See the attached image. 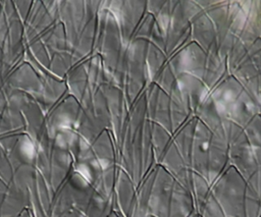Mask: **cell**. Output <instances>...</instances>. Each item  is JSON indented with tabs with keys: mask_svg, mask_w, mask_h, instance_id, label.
<instances>
[{
	"mask_svg": "<svg viewBox=\"0 0 261 217\" xmlns=\"http://www.w3.org/2000/svg\"><path fill=\"white\" fill-rule=\"evenodd\" d=\"M233 167L217 180L213 196L227 217H245V200L248 184Z\"/></svg>",
	"mask_w": 261,
	"mask_h": 217,
	"instance_id": "1",
	"label": "cell"
},
{
	"mask_svg": "<svg viewBox=\"0 0 261 217\" xmlns=\"http://www.w3.org/2000/svg\"><path fill=\"white\" fill-rule=\"evenodd\" d=\"M192 217H200V216H198V215H193Z\"/></svg>",
	"mask_w": 261,
	"mask_h": 217,
	"instance_id": "2",
	"label": "cell"
}]
</instances>
